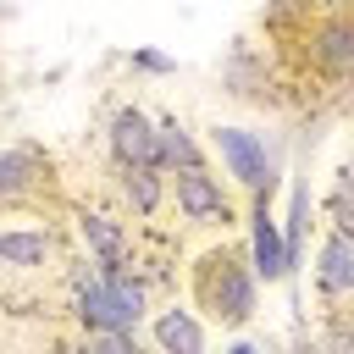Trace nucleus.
Returning a JSON list of instances; mask_svg holds the SVG:
<instances>
[{"mask_svg":"<svg viewBox=\"0 0 354 354\" xmlns=\"http://www.w3.org/2000/svg\"><path fill=\"white\" fill-rule=\"evenodd\" d=\"M188 293H194V315H205L221 332H243L260 310V282L249 271V249L238 243H216L188 266Z\"/></svg>","mask_w":354,"mask_h":354,"instance_id":"f257e3e1","label":"nucleus"},{"mask_svg":"<svg viewBox=\"0 0 354 354\" xmlns=\"http://www.w3.org/2000/svg\"><path fill=\"white\" fill-rule=\"evenodd\" d=\"M210 149L221 160V171L243 188V194H260V188H282V138L271 133H254V127H238V122H216L210 127Z\"/></svg>","mask_w":354,"mask_h":354,"instance_id":"f03ea898","label":"nucleus"},{"mask_svg":"<svg viewBox=\"0 0 354 354\" xmlns=\"http://www.w3.org/2000/svg\"><path fill=\"white\" fill-rule=\"evenodd\" d=\"M55 199H61L55 155H50L44 144H33V138L6 144V149H0V210H6V216H17V210L39 216V210L55 205Z\"/></svg>","mask_w":354,"mask_h":354,"instance_id":"7ed1b4c3","label":"nucleus"},{"mask_svg":"<svg viewBox=\"0 0 354 354\" xmlns=\"http://www.w3.org/2000/svg\"><path fill=\"white\" fill-rule=\"evenodd\" d=\"M166 199L177 205V216H183L188 227H238L232 194H227V183H221L210 166L171 171V177H166Z\"/></svg>","mask_w":354,"mask_h":354,"instance_id":"20e7f679","label":"nucleus"},{"mask_svg":"<svg viewBox=\"0 0 354 354\" xmlns=\"http://www.w3.org/2000/svg\"><path fill=\"white\" fill-rule=\"evenodd\" d=\"M304 44H310V72H321L326 83H348V72H354V17L348 11H321L304 28Z\"/></svg>","mask_w":354,"mask_h":354,"instance_id":"39448f33","label":"nucleus"},{"mask_svg":"<svg viewBox=\"0 0 354 354\" xmlns=\"http://www.w3.org/2000/svg\"><path fill=\"white\" fill-rule=\"evenodd\" d=\"M66 288H72V321H77L83 332H138V326L122 315V304L111 299L105 277H100L88 260H83V266H72Z\"/></svg>","mask_w":354,"mask_h":354,"instance_id":"423d86ee","label":"nucleus"},{"mask_svg":"<svg viewBox=\"0 0 354 354\" xmlns=\"http://www.w3.org/2000/svg\"><path fill=\"white\" fill-rule=\"evenodd\" d=\"M105 149H111V166L116 171L155 166V116L144 105H116L111 122H105Z\"/></svg>","mask_w":354,"mask_h":354,"instance_id":"0eeeda50","label":"nucleus"},{"mask_svg":"<svg viewBox=\"0 0 354 354\" xmlns=\"http://www.w3.org/2000/svg\"><path fill=\"white\" fill-rule=\"evenodd\" d=\"M271 199H277L271 188L249 194V216H243V227H249V271H254V282H282V277H288V266H282V232H277Z\"/></svg>","mask_w":354,"mask_h":354,"instance_id":"6e6552de","label":"nucleus"},{"mask_svg":"<svg viewBox=\"0 0 354 354\" xmlns=\"http://www.w3.org/2000/svg\"><path fill=\"white\" fill-rule=\"evenodd\" d=\"M315 293L337 310L354 293V227H332L321 232V254H315Z\"/></svg>","mask_w":354,"mask_h":354,"instance_id":"1a4fd4ad","label":"nucleus"},{"mask_svg":"<svg viewBox=\"0 0 354 354\" xmlns=\"http://www.w3.org/2000/svg\"><path fill=\"white\" fill-rule=\"evenodd\" d=\"M221 88L232 100H249V105H266L271 100V66H266V55L249 39H232V50L221 61Z\"/></svg>","mask_w":354,"mask_h":354,"instance_id":"9d476101","label":"nucleus"},{"mask_svg":"<svg viewBox=\"0 0 354 354\" xmlns=\"http://www.w3.org/2000/svg\"><path fill=\"white\" fill-rule=\"evenodd\" d=\"M310 216H315V194H310V183H304V177H293V183H288V216L277 221V232H282V266H288V277H282V282H293V277H299L304 238H310Z\"/></svg>","mask_w":354,"mask_h":354,"instance_id":"9b49d317","label":"nucleus"},{"mask_svg":"<svg viewBox=\"0 0 354 354\" xmlns=\"http://www.w3.org/2000/svg\"><path fill=\"white\" fill-rule=\"evenodd\" d=\"M149 337L155 354H205V321L188 304H166L149 315Z\"/></svg>","mask_w":354,"mask_h":354,"instance_id":"f8f14e48","label":"nucleus"},{"mask_svg":"<svg viewBox=\"0 0 354 354\" xmlns=\"http://www.w3.org/2000/svg\"><path fill=\"white\" fill-rule=\"evenodd\" d=\"M77 238H83V249H88L94 266L133 260L127 254V221H116L111 210H77Z\"/></svg>","mask_w":354,"mask_h":354,"instance_id":"ddd939ff","label":"nucleus"},{"mask_svg":"<svg viewBox=\"0 0 354 354\" xmlns=\"http://www.w3.org/2000/svg\"><path fill=\"white\" fill-rule=\"evenodd\" d=\"M0 266L6 271H44V266H55V232L50 227H6L0 232Z\"/></svg>","mask_w":354,"mask_h":354,"instance_id":"4468645a","label":"nucleus"},{"mask_svg":"<svg viewBox=\"0 0 354 354\" xmlns=\"http://www.w3.org/2000/svg\"><path fill=\"white\" fill-rule=\"evenodd\" d=\"M155 166L171 177V171H188V166H205V144L177 122V116H155Z\"/></svg>","mask_w":354,"mask_h":354,"instance_id":"2eb2a0df","label":"nucleus"},{"mask_svg":"<svg viewBox=\"0 0 354 354\" xmlns=\"http://www.w3.org/2000/svg\"><path fill=\"white\" fill-rule=\"evenodd\" d=\"M116 188H122L127 210L144 216V221L166 205V171H160V166H127V171H116Z\"/></svg>","mask_w":354,"mask_h":354,"instance_id":"dca6fc26","label":"nucleus"},{"mask_svg":"<svg viewBox=\"0 0 354 354\" xmlns=\"http://www.w3.org/2000/svg\"><path fill=\"white\" fill-rule=\"evenodd\" d=\"M72 354H149L138 332H83Z\"/></svg>","mask_w":354,"mask_h":354,"instance_id":"f3484780","label":"nucleus"},{"mask_svg":"<svg viewBox=\"0 0 354 354\" xmlns=\"http://www.w3.org/2000/svg\"><path fill=\"white\" fill-rule=\"evenodd\" d=\"M326 221L332 227H348L354 221V199H348V171L332 177V194H326Z\"/></svg>","mask_w":354,"mask_h":354,"instance_id":"a211bd4d","label":"nucleus"},{"mask_svg":"<svg viewBox=\"0 0 354 354\" xmlns=\"http://www.w3.org/2000/svg\"><path fill=\"white\" fill-rule=\"evenodd\" d=\"M127 66L133 72H149V77H171L177 72V55H166V50H133Z\"/></svg>","mask_w":354,"mask_h":354,"instance_id":"6ab92c4d","label":"nucleus"},{"mask_svg":"<svg viewBox=\"0 0 354 354\" xmlns=\"http://www.w3.org/2000/svg\"><path fill=\"white\" fill-rule=\"evenodd\" d=\"M293 354H321V337L304 332V326H293Z\"/></svg>","mask_w":354,"mask_h":354,"instance_id":"aec40b11","label":"nucleus"},{"mask_svg":"<svg viewBox=\"0 0 354 354\" xmlns=\"http://www.w3.org/2000/svg\"><path fill=\"white\" fill-rule=\"evenodd\" d=\"M227 354H266V348H260L254 337H232V343H227Z\"/></svg>","mask_w":354,"mask_h":354,"instance_id":"412c9836","label":"nucleus"},{"mask_svg":"<svg viewBox=\"0 0 354 354\" xmlns=\"http://www.w3.org/2000/svg\"><path fill=\"white\" fill-rule=\"evenodd\" d=\"M315 11H348V0H310Z\"/></svg>","mask_w":354,"mask_h":354,"instance_id":"4be33fe9","label":"nucleus"},{"mask_svg":"<svg viewBox=\"0 0 354 354\" xmlns=\"http://www.w3.org/2000/svg\"><path fill=\"white\" fill-rule=\"evenodd\" d=\"M0 271H6V266H0Z\"/></svg>","mask_w":354,"mask_h":354,"instance_id":"5701e85b","label":"nucleus"}]
</instances>
